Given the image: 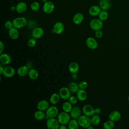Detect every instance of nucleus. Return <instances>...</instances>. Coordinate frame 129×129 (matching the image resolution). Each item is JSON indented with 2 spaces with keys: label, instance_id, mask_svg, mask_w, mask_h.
<instances>
[{
  "label": "nucleus",
  "instance_id": "nucleus-3",
  "mask_svg": "<svg viewBox=\"0 0 129 129\" xmlns=\"http://www.w3.org/2000/svg\"><path fill=\"white\" fill-rule=\"evenodd\" d=\"M45 118L46 119L49 118L56 117L57 116L59 113V110L56 106L54 105H51L47 109V110L45 111Z\"/></svg>",
  "mask_w": 129,
  "mask_h": 129
},
{
  "label": "nucleus",
  "instance_id": "nucleus-38",
  "mask_svg": "<svg viewBox=\"0 0 129 129\" xmlns=\"http://www.w3.org/2000/svg\"><path fill=\"white\" fill-rule=\"evenodd\" d=\"M78 98L74 96H71L70 97V98H69L68 99V101L72 104V105H74V104H76L77 102H78Z\"/></svg>",
  "mask_w": 129,
  "mask_h": 129
},
{
  "label": "nucleus",
  "instance_id": "nucleus-33",
  "mask_svg": "<svg viewBox=\"0 0 129 129\" xmlns=\"http://www.w3.org/2000/svg\"><path fill=\"white\" fill-rule=\"evenodd\" d=\"M114 122L109 119L104 122L103 127L104 129H112L114 127Z\"/></svg>",
  "mask_w": 129,
  "mask_h": 129
},
{
  "label": "nucleus",
  "instance_id": "nucleus-16",
  "mask_svg": "<svg viewBox=\"0 0 129 129\" xmlns=\"http://www.w3.org/2000/svg\"><path fill=\"white\" fill-rule=\"evenodd\" d=\"M121 113H120V112L117 110H113L111 111L109 114V115H108L109 119L114 122L119 121L121 118Z\"/></svg>",
  "mask_w": 129,
  "mask_h": 129
},
{
  "label": "nucleus",
  "instance_id": "nucleus-42",
  "mask_svg": "<svg viewBox=\"0 0 129 129\" xmlns=\"http://www.w3.org/2000/svg\"><path fill=\"white\" fill-rule=\"evenodd\" d=\"M101 112V110L99 107H96L95 108V114H99Z\"/></svg>",
  "mask_w": 129,
  "mask_h": 129
},
{
  "label": "nucleus",
  "instance_id": "nucleus-13",
  "mask_svg": "<svg viewBox=\"0 0 129 129\" xmlns=\"http://www.w3.org/2000/svg\"><path fill=\"white\" fill-rule=\"evenodd\" d=\"M15 74V70L11 66H7L4 68L2 75L6 78H12Z\"/></svg>",
  "mask_w": 129,
  "mask_h": 129
},
{
  "label": "nucleus",
  "instance_id": "nucleus-43",
  "mask_svg": "<svg viewBox=\"0 0 129 129\" xmlns=\"http://www.w3.org/2000/svg\"><path fill=\"white\" fill-rule=\"evenodd\" d=\"M71 77H72V79L73 80H76V79H77V78H78V75H77V73H73V74H72Z\"/></svg>",
  "mask_w": 129,
  "mask_h": 129
},
{
  "label": "nucleus",
  "instance_id": "nucleus-24",
  "mask_svg": "<svg viewBox=\"0 0 129 129\" xmlns=\"http://www.w3.org/2000/svg\"><path fill=\"white\" fill-rule=\"evenodd\" d=\"M8 34L9 37L13 40L17 39L19 36V33L18 30V29L13 27L10 29L9 30Z\"/></svg>",
  "mask_w": 129,
  "mask_h": 129
},
{
  "label": "nucleus",
  "instance_id": "nucleus-9",
  "mask_svg": "<svg viewBox=\"0 0 129 129\" xmlns=\"http://www.w3.org/2000/svg\"><path fill=\"white\" fill-rule=\"evenodd\" d=\"M86 44L89 48L92 50L96 49L98 46L97 41L92 37H89L86 39Z\"/></svg>",
  "mask_w": 129,
  "mask_h": 129
},
{
  "label": "nucleus",
  "instance_id": "nucleus-6",
  "mask_svg": "<svg viewBox=\"0 0 129 129\" xmlns=\"http://www.w3.org/2000/svg\"><path fill=\"white\" fill-rule=\"evenodd\" d=\"M60 123L55 117L49 118L46 122V125L48 129H58Z\"/></svg>",
  "mask_w": 129,
  "mask_h": 129
},
{
  "label": "nucleus",
  "instance_id": "nucleus-41",
  "mask_svg": "<svg viewBox=\"0 0 129 129\" xmlns=\"http://www.w3.org/2000/svg\"><path fill=\"white\" fill-rule=\"evenodd\" d=\"M4 49H5L4 43L2 41H0V54H2L3 53Z\"/></svg>",
  "mask_w": 129,
  "mask_h": 129
},
{
  "label": "nucleus",
  "instance_id": "nucleus-25",
  "mask_svg": "<svg viewBox=\"0 0 129 129\" xmlns=\"http://www.w3.org/2000/svg\"><path fill=\"white\" fill-rule=\"evenodd\" d=\"M68 69L71 74L77 73L79 70V66L76 62L73 61L69 64Z\"/></svg>",
  "mask_w": 129,
  "mask_h": 129
},
{
  "label": "nucleus",
  "instance_id": "nucleus-31",
  "mask_svg": "<svg viewBox=\"0 0 129 129\" xmlns=\"http://www.w3.org/2000/svg\"><path fill=\"white\" fill-rule=\"evenodd\" d=\"M91 123L93 126H97L98 125L101 121L100 117L99 114H95L91 117Z\"/></svg>",
  "mask_w": 129,
  "mask_h": 129
},
{
  "label": "nucleus",
  "instance_id": "nucleus-23",
  "mask_svg": "<svg viewBox=\"0 0 129 129\" xmlns=\"http://www.w3.org/2000/svg\"><path fill=\"white\" fill-rule=\"evenodd\" d=\"M76 96L78 100L80 101H84L87 98L88 93L85 90L80 89L76 93Z\"/></svg>",
  "mask_w": 129,
  "mask_h": 129
},
{
  "label": "nucleus",
  "instance_id": "nucleus-30",
  "mask_svg": "<svg viewBox=\"0 0 129 129\" xmlns=\"http://www.w3.org/2000/svg\"><path fill=\"white\" fill-rule=\"evenodd\" d=\"M38 76H39L38 72L36 69L33 68H31L30 69L28 73V76L31 79L36 80L38 78Z\"/></svg>",
  "mask_w": 129,
  "mask_h": 129
},
{
  "label": "nucleus",
  "instance_id": "nucleus-45",
  "mask_svg": "<svg viewBox=\"0 0 129 129\" xmlns=\"http://www.w3.org/2000/svg\"><path fill=\"white\" fill-rule=\"evenodd\" d=\"M10 10H11V11H12V12L16 11V6H11V8H10Z\"/></svg>",
  "mask_w": 129,
  "mask_h": 129
},
{
  "label": "nucleus",
  "instance_id": "nucleus-36",
  "mask_svg": "<svg viewBox=\"0 0 129 129\" xmlns=\"http://www.w3.org/2000/svg\"><path fill=\"white\" fill-rule=\"evenodd\" d=\"M36 43H37L36 39H35L33 37L29 39L27 42V44H28V46H29L30 47H34L36 45Z\"/></svg>",
  "mask_w": 129,
  "mask_h": 129
},
{
  "label": "nucleus",
  "instance_id": "nucleus-5",
  "mask_svg": "<svg viewBox=\"0 0 129 129\" xmlns=\"http://www.w3.org/2000/svg\"><path fill=\"white\" fill-rule=\"evenodd\" d=\"M89 25L92 30L96 31L102 29L103 24V21L100 20L99 18H95L90 21Z\"/></svg>",
  "mask_w": 129,
  "mask_h": 129
},
{
  "label": "nucleus",
  "instance_id": "nucleus-35",
  "mask_svg": "<svg viewBox=\"0 0 129 129\" xmlns=\"http://www.w3.org/2000/svg\"><path fill=\"white\" fill-rule=\"evenodd\" d=\"M30 8L33 11H37L40 9V4L38 2L34 1L31 3L30 5Z\"/></svg>",
  "mask_w": 129,
  "mask_h": 129
},
{
  "label": "nucleus",
  "instance_id": "nucleus-47",
  "mask_svg": "<svg viewBox=\"0 0 129 129\" xmlns=\"http://www.w3.org/2000/svg\"><path fill=\"white\" fill-rule=\"evenodd\" d=\"M87 129H94V127L92 125H91L87 128Z\"/></svg>",
  "mask_w": 129,
  "mask_h": 129
},
{
  "label": "nucleus",
  "instance_id": "nucleus-39",
  "mask_svg": "<svg viewBox=\"0 0 129 129\" xmlns=\"http://www.w3.org/2000/svg\"><path fill=\"white\" fill-rule=\"evenodd\" d=\"M5 28L8 29V30L14 27L13 22L11 21H7L5 23Z\"/></svg>",
  "mask_w": 129,
  "mask_h": 129
},
{
  "label": "nucleus",
  "instance_id": "nucleus-19",
  "mask_svg": "<svg viewBox=\"0 0 129 129\" xmlns=\"http://www.w3.org/2000/svg\"><path fill=\"white\" fill-rule=\"evenodd\" d=\"M101 10H102L101 9L99 5L98 6L93 5L90 7V8L89 9L88 12L90 15L93 17H95V16H98L99 14L100 13Z\"/></svg>",
  "mask_w": 129,
  "mask_h": 129
},
{
  "label": "nucleus",
  "instance_id": "nucleus-2",
  "mask_svg": "<svg viewBox=\"0 0 129 129\" xmlns=\"http://www.w3.org/2000/svg\"><path fill=\"white\" fill-rule=\"evenodd\" d=\"M79 126L85 128H87L92 125L91 117L85 114L81 115L77 119Z\"/></svg>",
  "mask_w": 129,
  "mask_h": 129
},
{
  "label": "nucleus",
  "instance_id": "nucleus-40",
  "mask_svg": "<svg viewBox=\"0 0 129 129\" xmlns=\"http://www.w3.org/2000/svg\"><path fill=\"white\" fill-rule=\"evenodd\" d=\"M95 36L97 38H101L103 36V33H102V31L100 30H98V31H95Z\"/></svg>",
  "mask_w": 129,
  "mask_h": 129
},
{
  "label": "nucleus",
  "instance_id": "nucleus-18",
  "mask_svg": "<svg viewBox=\"0 0 129 129\" xmlns=\"http://www.w3.org/2000/svg\"><path fill=\"white\" fill-rule=\"evenodd\" d=\"M30 69L27 65L22 66L18 69L17 74L20 77H25L28 75Z\"/></svg>",
  "mask_w": 129,
  "mask_h": 129
},
{
  "label": "nucleus",
  "instance_id": "nucleus-48",
  "mask_svg": "<svg viewBox=\"0 0 129 129\" xmlns=\"http://www.w3.org/2000/svg\"><path fill=\"white\" fill-rule=\"evenodd\" d=\"M42 2H43V3L44 4V3H46V2H47V1H48V0H42Z\"/></svg>",
  "mask_w": 129,
  "mask_h": 129
},
{
  "label": "nucleus",
  "instance_id": "nucleus-12",
  "mask_svg": "<svg viewBox=\"0 0 129 129\" xmlns=\"http://www.w3.org/2000/svg\"><path fill=\"white\" fill-rule=\"evenodd\" d=\"M58 93L61 99L66 100H68L71 96V92H70L68 87H63L59 89Z\"/></svg>",
  "mask_w": 129,
  "mask_h": 129
},
{
  "label": "nucleus",
  "instance_id": "nucleus-20",
  "mask_svg": "<svg viewBox=\"0 0 129 129\" xmlns=\"http://www.w3.org/2000/svg\"><path fill=\"white\" fill-rule=\"evenodd\" d=\"M111 6L110 0H99V6L102 10L107 11L109 10Z\"/></svg>",
  "mask_w": 129,
  "mask_h": 129
},
{
  "label": "nucleus",
  "instance_id": "nucleus-32",
  "mask_svg": "<svg viewBox=\"0 0 129 129\" xmlns=\"http://www.w3.org/2000/svg\"><path fill=\"white\" fill-rule=\"evenodd\" d=\"M72 107V104L69 101H65L64 102H63L62 105V109L63 111L68 113H69L70 112Z\"/></svg>",
  "mask_w": 129,
  "mask_h": 129
},
{
  "label": "nucleus",
  "instance_id": "nucleus-15",
  "mask_svg": "<svg viewBox=\"0 0 129 129\" xmlns=\"http://www.w3.org/2000/svg\"><path fill=\"white\" fill-rule=\"evenodd\" d=\"M50 106L49 103L47 100H41L39 101L37 104V108L38 110L42 111H46Z\"/></svg>",
  "mask_w": 129,
  "mask_h": 129
},
{
  "label": "nucleus",
  "instance_id": "nucleus-8",
  "mask_svg": "<svg viewBox=\"0 0 129 129\" xmlns=\"http://www.w3.org/2000/svg\"><path fill=\"white\" fill-rule=\"evenodd\" d=\"M82 112L84 114L91 117L95 114V108L91 104H87L83 106L82 108Z\"/></svg>",
  "mask_w": 129,
  "mask_h": 129
},
{
  "label": "nucleus",
  "instance_id": "nucleus-46",
  "mask_svg": "<svg viewBox=\"0 0 129 129\" xmlns=\"http://www.w3.org/2000/svg\"><path fill=\"white\" fill-rule=\"evenodd\" d=\"M4 68H3L2 66H0V74H3V72L4 71Z\"/></svg>",
  "mask_w": 129,
  "mask_h": 129
},
{
  "label": "nucleus",
  "instance_id": "nucleus-28",
  "mask_svg": "<svg viewBox=\"0 0 129 129\" xmlns=\"http://www.w3.org/2000/svg\"><path fill=\"white\" fill-rule=\"evenodd\" d=\"M60 98H61V97H60L59 93L58 94L56 93H53L50 96V97L49 98V101L51 104L54 105V104L58 103L59 102Z\"/></svg>",
  "mask_w": 129,
  "mask_h": 129
},
{
  "label": "nucleus",
  "instance_id": "nucleus-26",
  "mask_svg": "<svg viewBox=\"0 0 129 129\" xmlns=\"http://www.w3.org/2000/svg\"><path fill=\"white\" fill-rule=\"evenodd\" d=\"M68 88L70 92L73 94L76 93L80 89L79 84H77L75 82H71L68 85Z\"/></svg>",
  "mask_w": 129,
  "mask_h": 129
},
{
  "label": "nucleus",
  "instance_id": "nucleus-17",
  "mask_svg": "<svg viewBox=\"0 0 129 129\" xmlns=\"http://www.w3.org/2000/svg\"><path fill=\"white\" fill-rule=\"evenodd\" d=\"M0 61L4 65H8L11 62L12 58L8 54L3 53L0 54Z\"/></svg>",
  "mask_w": 129,
  "mask_h": 129
},
{
  "label": "nucleus",
  "instance_id": "nucleus-27",
  "mask_svg": "<svg viewBox=\"0 0 129 129\" xmlns=\"http://www.w3.org/2000/svg\"><path fill=\"white\" fill-rule=\"evenodd\" d=\"M46 113L44 111L37 110L34 113V117L37 120H42L45 118Z\"/></svg>",
  "mask_w": 129,
  "mask_h": 129
},
{
  "label": "nucleus",
  "instance_id": "nucleus-4",
  "mask_svg": "<svg viewBox=\"0 0 129 129\" xmlns=\"http://www.w3.org/2000/svg\"><path fill=\"white\" fill-rule=\"evenodd\" d=\"M57 119L60 124L67 125L71 120V116L69 113L63 111L58 113Z\"/></svg>",
  "mask_w": 129,
  "mask_h": 129
},
{
  "label": "nucleus",
  "instance_id": "nucleus-7",
  "mask_svg": "<svg viewBox=\"0 0 129 129\" xmlns=\"http://www.w3.org/2000/svg\"><path fill=\"white\" fill-rule=\"evenodd\" d=\"M55 6L53 3L50 1H48L44 3L42 6V10L45 14H49L52 13L54 10Z\"/></svg>",
  "mask_w": 129,
  "mask_h": 129
},
{
  "label": "nucleus",
  "instance_id": "nucleus-10",
  "mask_svg": "<svg viewBox=\"0 0 129 129\" xmlns=\"http://www.w3.org/2000/svg\"><path fill=\"white\" fill-rule=\"evenodd\" d=\"M64 30V25L61 22H56L53 27L52 32L56 34H61Z\"/></svg>",
  "mask_w": 129,
  "mask_h": 129
},
{
  "label": "nucleus",
  "instance_id": "nucleus-11",
  "mask_svg": "<svg viewBox=\"0 0 129 129\" xmlns=\"http://www.w3.org/2000/svg\"><path fill=\"white\" fill-rule=\"evenodd\" d=\"M81 113L82 111L81 108L77 106H75L72 107L71 110L69 112V114L71 118L78 119V118L81 115Z\"/></svg>",
  "mask_w": 129,
  "mask_h": 129
},
{
  "label": "nucleus",
  "instance_id": "nucleus-29",
  "mask_svg": "<svg viewBox=\"0 0 129 129\" xmlns=\"http://www.w3.org/2000/svg\"><path fill=\"white\" fill-rule=\"evenodd\" d=\"M67 125L68 128L69 129H78L79 127L78 120L73 118L70 120Z\"/></svg>",
  "mask_w": 129,
  "mask_h": 129
},
{
  "label": "nucleus",
  "instance_id": "nucleus-14",
  "mask_svg": "<svg viewBox=\"0 0 129 129\" xmlns=\"http://www.w3.org/2000/svg\"><path fill=\"white\" fill-rule=\"evenodd\" d=\"M44 33V30L42 28L36 27L32 30L31 35L33 38L37 39L41 38L43 36Z\"/></svg>",
  "mask_w": 129,
  "mask_h": 129
},
{
  "label": "nucleus",
  "instance_id": "nucleus-37",
  "mask_svg": "<svg viewBox=\"0 0 129 129\" xmlns=\"http://www.w3.org/2000/svg\"><path fill=\"white\" fill-rule=\"evenodd\" d=\"M79 86L80 89L85 90L88 87V84L86 81H82L79 83Z\"/></svg>",
  "mask_w": 129,
  "mask_h": 129
},
{
  "label": "nucleus",
  "instance_id": "nucleus-44",
  "mask_svg": "<svg viewBox=\"0 0 129 129\" xmlns=\"http://www.w3.org/2000/svg\"><path fill=\"white\" fill-rule=\"evenodd\" d=\"M67 128H68V126H67L66 125H65V124H60L58 129H67Z\"/></svg>",
  "mask_w": 129,
  "mask_h": 129
},
{
  "label": "nucleus",
  "instance_id": "nucleus-1",
  "mask_svg": "<svg viewBox=\"0 0 129 129\" xmlns=\"http://www.w3.org/2000/svg\"><path fill=\"white\" fill-rule=\"evenodd\" d=\"M12 22L14 27L19 29L27 26L28 21L25 17H19L15 18Z\"/></svg>",
  "mask_w": 129,
  "mask_h": 129
},
{
  "label": "nucleus",
  "instance_id": "nucleus-34",
  "mask_svg": "<svg viewBox=\"0 0 129 129\" xmlns=\"http://www.w3.org/2000/svg\"><path fill=\"white\" fill-rule=\"evenodd\" d=\"M98 18L102 21H106L108 17V14L106 11L101 10L98 15Z\"/></svg>",
  "mask_w": 129,
  "mask_h": 129
},
{
  "label": "nucleus",
  "instance_id": "nucleus-22",
  "mask_svg": "<svg viewBox=\"0 0 129 129\" xmlns=\"http://www.w3.org/2000/svg\"><path fill=\"white\" fill-rule=\"evenodd\" d=\"M16 11L19 13H24L27 9V5L24 2H19L16 6Z\"/></svg>",
  "mask_w": 129,
  "mask_h": 129
},
{
  "label": "nucleus",
  "instance_id": "nucleus-49",
  "mask_svg": "<svg viewBox=\"0 0 129 129\" xmlns=\"http://www.w3.org/2000/svg\"><path fill=\"white\" fill-rule=\"evenodd\" d=\"M128 101H129V95H128Z\"/></svg>",
  "mask_w": 129,
  "mask_h": 129
},
{
  "label": "nucleus",
  "instance_id": "nucleus-21",
  "mask_svg": "<svg viewBox=\"0 0 129 129\" xmlns=\"http://www.w3.org/2000/svg\"><path fill=\"white\" fill-rule=\"evenodd\" d=\"M84 15L81 13H76L73 17V22L77 25L81 24L84 20Z\"/></svg>",
  "mask_w": 129,
  "mask_h": 129
}]
</instances>
